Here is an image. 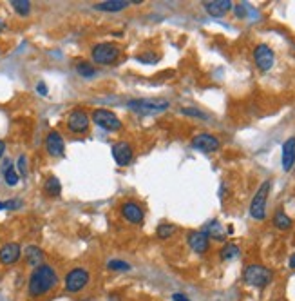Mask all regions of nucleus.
<instances>
[{"mask_svg": "<svg viewBox=\"0 0 295 301\" xmlns=\"http://www.w3.org/2000/svg\"><path fill=\"white\" fill-rule=\"evenodd\" d=\"M44 191H46L47 196H60L62 193V183L56 176H49L44 183Z\"/></svg>", "mask_w": 295, "mask_h": 301, "instance_id": "nucleus-21", "label": "nucleus"}, {"mask_svg": "<svg viewBox=\"0 0 295 301\" xmlns=\"http://www.w3.org/2000/svg\"><path fill=\"white\" fill-rule=\"evenodd\" d=\"M20 256H22V247L15 241H9L0 247V263L2 265H13L18 261Z\"/></svg>", "mask_w": 295, "mask_h": 301, "instance_id": "nucleus-12", "label": "nucleus"}, {"mask_svg": "<svg viewBox=\"0 0 295 301\" xmlns=\"http://www.w3.org/2000/svg\"><path fill=\"white\" fill-rule=\"evenodd\" d=\"M58 285V274L56 270L47 263H42L40 267L33 269L29 276V283H27V292L31 297H42L47 292Z\"/></svg>", "mask_w": 295, "mask_h": 301, "instance_id": "nucleus-1", "label": "nucleus"}, {"mask_svg": "<svg viewBox=\"0 0 295 301\" xmlns=\"http://www.w3.org/2000/svg\"><path fill=\"white\" fill-rule=\"evenodd\" d=\"M76 71H78V74H80V77H84V78H92L96 74L94 66H92V64H89V62H80L76 66Z\"/></svg>", "mask_w": 295, "mask_h": 301, "instance_id": "nucleus-26", "label": "nucleus"}, {"mask_svg": "<svg viewBox=\"0 0 295 301\" xmlns=\"http://www.w3.org/2000/svg\"><path fill=\"white\" fill-rule=\"evenodd\" d=\"M243 278L248 285L255 287V289H265L266 285H270L273 279V272L270 269H266L265 265H257L252 263L245 269L243 272Z\"/></svg>", "mask_w": 295, "mask_h": 301, "instance_id": "nucleus-2", "label": "nucleus"}, {"mask_svg": "<svg viewBox=\"0 0 295 301\" xmlns=\"http://www.w3.org/2000/svg\"><path fill=\"white\" fill-rule=\"evenodd\" d=\"M273 225H276L279 231H288L291 227V220L284 211H277L276 216H273Z\"/></svg>", "mask_w": 295, "mask_h": 301, "instance_id": "nucleus-22", "label": "nucleus"}, {"mask_svg": "<svg viewBox=\"0 0 295 301\" xmlns=\"http://www.w3.org/2000/svg\"><path fill=\"white\" fill-rule=\"evenodd\" d=\"M120 57V49L114 44H98V46L92 47L91 58L92 62L100 64V66H109V64H114Z\"/></svg>", "mask_w": 295, "mask_h": 301, "instance_id": "nucleus-6", "label": "nucleus"}, {"mask_svg": "<svg viewBox=\"0 0 295 301\" xmlns=\"http://www.w3.org/2000/svg\"><path fill=\"white\" fill-rule=\"evenodd\" d=\"M107 269L109 270H130V265L127 261H122V259H111V261L107 263Z\"/></svg>", "mask_w": 295, "mask_h": 301, "instance_id": "nucleus-28", "label": "nucleus"}, {"mask_svg": "<svg viewBox=\"0 0 295 301\" xmlns=\"http://www.w3.org/2000/svg\"><path fill=\"white\" fill-rule=\"evenodd\" d=\"M4 150H6V142L4 140H0V158L4 156Z\"/></svg>", "mask_w": 295, "mask_h": 301, "instance_id": "nucleus-34", "label": "nucleus"}, {"mask_svg": "<svg viewBox=\"0 0 295 301\" xmlns=\"http://www.w3.org/2000/svg\"><path fill=\"white\" fill-rule=\"evenodd\" d=\"M203 6L210 16H223L234 8L232 0H208V2H203Z\"/></svg>", "mask_w": 295, "mask_h": 301, "instance_id": "nucleus-16", "label": "nucleus"}, {"mask_svg": "<svg viewBox=\"0 0 295 301\" xmlns=\"http://www.w3.org/2000/svg\"><path fill=\"white\" fill-rule=\"evenodd\" d=\"M288 265H290V269H295V252L290 256V261H288Z\"/></svg>", "mask_w": 295, "mask_h": 301, "instance_id": "nucleus-35", "label": "nucleus"}, {"mask_svg": "<svg viewBox=\"0 0 295 301\" xmlns=\"http://www.w3.org/2000/svg\"><path fill=\"white\" fill-rule=\"evenodd\" d=\"M181 112H183V115H188V116H195V118H207L205 112L198 111V109H181Z\"/></svg>", "mask_w": 295, "mask_h": 301, "instance_id": "nucleus-29", "label": "nucleus"}, {"mask_svg": "<svg viewBox=\"0 0 295 301\" xmlns=\"http://www.w3.org/2000/svg\"><path fill=\"white\" fill-rule=\"evenodd\" d=\"M89 122H91V118H89V115L85 111H82V109H74L73 112L69 115V118H67V127H69L71 133H85L89 129Z\"/></svg>", "mask_w": 295, "mask_h": 301, "instance_id": "nucleus-10", "label": "nucleus"}, {"mask_svg": "<svg viewBox=\"0 0 295 301\" xmlns=\"http://www.w3.org/2000/svg\"><path fill=\"white\" fill-rule=\"evenodd\" d=\"M36 89H38V93L44 95V97L47 95V87H46V84H44V82H40V84L36 85Z\"/></svg>", "mask_w": 295, "mask_h": 301, "instance_id": "nucleus-33", "label": "nucleus"}, {"mask_svg": "<svg viewBox=\"0 0 295 301\" xmlns=\"http://www.w3.org/2000/svg\"><path fill=\"white\" fill-rule=\"evenodd\" d=\"M4 29H6V24H4V20L0 18V31H4Z\"/></svg>", "mask_w": 295, "mask_h": 301, "instance_id": "nucleus-36", "label": "nucleus"}, {"mask_svg": "<svg viewBox=\"0 0 295 301\" xmlns=\"http://www.w3.org/2000/svg\"><path fill=\"white\" fill-rule=\"evenodd\" d=\"M174 232H176V227H174V225H170V223H161L160 227H158L156 234H158V238L167 239V238H170V236H174Z\"/></svg>", "mask_w": 295, "mask_h": 301, "instance_id": "nucleus-27", "label": "nucleus"}, {"mask_svg": "<svg viewBox=\"0 0 295 301\" xmlns=\"http://www.w3.org/2000/svg\"><path fill=\"white\" fill-rule=\"evenodd\" d=\"M2 209H6V207H4V203H2V201H0V211H2Z\"/></svg>", "mask_w": 295, "mask_h": 301, "instance_id": "nucleus-37", "label": "nucleus"}, {"mask_svg": "<svg viewBox=\"0 0 295 301\" xmlns=\"http://www.w3.org/2000/svg\"><path fill=\"white\" fill-rule=\"evenodd\" d=\"M46 149L51 156H62L65 150V143L64 138L58 131H51L46 138Z\"/></svg>", "mask_w": 295, "mask_h": 301, "instance_id": "nucleus-15", "label": "nucleus"}, {"mask_svg": "<svg viewBox=\"0 0 295 301\" xmlns=\"http://www.w3.org/2000/svg\"><path fill=\"white\" fill-rule=\"evenodd\" d=\"M24 258H26L27 265L31 267H40L44 263V251L36 245H29V247L24 251Z\"/></svg>", "mask_w": 295, "mask_h": 301, "instance_id": "nucleus-18", "label": "nucleus"}, {"mask_svg": "<svg viewBox=\"0 0 295 301\" xmlns=\"http://www.w3.org/2000/svg\"><path fill=\"white\" fill-rule=\"evenodd\" d=\"M138 60L140 62H145V64H154L158 60V57H154V54H140Z\"/></svg>", "mask_w": 295, "mask_h": 301, "instance_id": "nucleus-31", "label": "nucleus"}, {"mask_svg": "<svg viewBox=\"0 0 295 301\" xmlns=\"http://www.w3.org/2000/svg\"><path fill=\"white\" fill-rule=\"evenodd\" d=\"M4 180H6V183L8 185H11V187H15L16 183H18V173L15 171V167L11 165V163L8 162V165H6V169H4Z\"/></svg>", "mask_w": 295, "mask_h": 301, "instance_id": "nucleus-24", "label": "nucleus"}, {"mask_svg": "<svg viewBox=\"0 0 295 301\" xmlns=\"http://www.w3.org/2000/svg\"><path fill=\"white\" fill-rule=\"evenodd\" d=\"M132 156H134V153H132V147L129 142H116L112 145V158L120 167L129 165L132 162Z\"/></svg>", "mask_w": 295, "mask_h": 301, "instance_id": "nucleus-11", "label": "nucleus"}, {"mask_svg": "<svg viewBox=\"0 0 295 301\" xmlns=\"http://www.w3.org/2000/svg\"><path fill=\"white\" fill-rule=\"evenodd\" d=\"M89 281H91L89 270L82 269V267H76V269L69 270V272L65 274L64 285H65V290H67V292L76 294V292H82V290L89 285Z\"/></svg>", "mask_w": 295, "mask_h": 301, "instance_id": "nucleus-5", "label": "nucleus"}, {"mask_svg": "<svg viewBox=\"0 0 295 301\" xmlns=\"http://www.w3.org/2000/svg\"><path fill=\"white\" fill-rule=\"evenodd\" d=\"M253 60H255V66L261 71H270L273 67V62H276V54L266 44H259L253 49Z\"/></svg>", "mask_w": 295, "mask_h": 301, "instance_id": "nucleus-8", "label": "nucleus"}, {"mask_svg": "<svg viewBox=\"0 0 295 301\" xmlns=\"http://www.w3.org/2000/svg\"><path fill=\"white\" fill-rule=\"evenodd\" d=\"M11 6L18 15L27 16L31 11V2L29 0H11Z\"/></svg>", "mask_w": 295, "mask_h": 301, "instance_id": "nucleus-25", "label": "nucleus"}, {"mask_svg": "<svg viewBox=\"0 0 295 301\" xmlns=\"http://www.w3.org/2000/svg\"><path fill=\"white\" fill-rule=\"evenodd\" d=\"M192 147L198 150H203V153H214L221 147V142L210 133H201V135H195L192 138Z\"/></svg>", "mask_w": 295, "mask_h": 301, "instance_id": "nucleus-9", "label": "nucleus"}, {"mask_svg": "<svg viewBox=\"0 0 295 301\" xmlns=\"http://www.w3.org/2000/svg\"><path fill=\"white\" fill-rule=\"evenodd\" d=\"M122 216L125 218L129 223L140 225L143 221V209L136 201H125L122 205Z\"/></svg>", "mask_w": 295, "mask_h": 301, "instance_id": "nucleus-14", "label": "nucleus"}, {"mask_svg": "<svg viewBox=\"0 0 295 301\" xmlns=\"http://www.w3.org/2000/svg\"><path fill=\"white\" fill-rule=\"evenodd\" d=\"M130 2L127 0H107V2H100V4H96L94 9L98 11H107V13H116V11H122L129 6Z\"/></svg>", "mask_w": 295, "mask_h": 301, "instance_id": "nucleus-19", "label": "nucleus"}, {"mask_svg": "<svg viewBox=\"0 0 295 301\" xmlns=\"http://www.w3.org/2000/svg\"><path fill=\"white\" fill-rule=\"evenodd\" d=\"M18 171H20V174H22V176H26V174H27V158L24 155L18 158Z\"/></svg>", "mask_w": 295, "mask_h": 301, "instance_id": "nucleus-30", "label": "nucleus"}, {"mask_svg": "<svg viewBox=\"0 0 295 301\" xmlns=\"http://www.w3.org/2000/svg\"><path fill=\"white\" fill-rule=\"evenodd\" d=\"M205 232L208 234V238H214V239H219V241H223V239L226 238V232L223 231L221 223H219L218 220H212L210 223L205 227Z\"/></svg>", "mask_w": 295, "mask_h": 301, "instance_id": "nucleus-20", "label": "nucleus"}, {"mask_svg": "<svg viewBox=\"0 0 295 301\" xmlns=\"http://www.w3.org/2000/svg\"><path fill=\"white\" fill-rule=\"evenodd\" d=\"M239 247L235 243H226L225 247L221 249V252H219V256H221L223 261H230V259H235L239 256Z\"/></svg>", "mask_w": 295, "mask_h": 301, "instance_id": "nucleus-23", "label": "nucleus"}, {"mask_svg": "<svg viewBox=\"0 0 295 301\" xmlns=\"http://www.w3.org/2000/svg\"><path fill=\"white\" fill-rule=\"evenodd\" d=\"M170 107V104L163 98H142V100H130L129 109L138 115H158Z\"/></svg>", "mask_w": 295, "mask_h": 301, "instance_id": "nucleus-3", "label": "nucleus"}, {"mask_svg": "<svg viewBox=\"0 0 295 301\" xmlns=\"http://www.w3.org/2000/svg\"><path fill=\"white\" fill-rule=\"evenodd\" d=\"M172 299H174V301H190L187 296H183V294H180V292L172 294Z\"/></svg>", "mask_w": 295, "mask_h": 301, "instance_id": "nucleus-32", "label": "nucleus"}, {"mask_svg": "<svg viewBox=\"0 0 295 301\" xmlns=\"http://www.w3.org/2000/svg\"><path fill=\"white\" fill-rule=\"evenodd\" d=\"M91 120L98 127L105 129V131H120L122 129V120L114 115L112 111L107 109H94L91 115Z\"/></svg>", "mask_w": 295, "mask_h": 301, "instance_id": "nucleus-7", "label": "nucleus"}, {"mask_svg": "<svg viewBox=\"0 0 295 301\" xmlns=\"http://www.w3.org/2000/svg\"><path fill=\"white\" fill-rule=\"evenodd\" d=\"M295 163V138H288L283 143V169L284 171H291Z\"/></svg>", "mask_w": 295, "mask_h": 301, "instance_id": "nucleus-17", "label": "nucleus"}, {"mask_svg": "<svg viewBox=\"0 0 295 301\" xmlns=\"http://www.w3.org/2000/svg\"><path fill=\"white\" fill-rule=\"evenodd\" d=\"M188 245L194 252L198 254H205L208 251V243H210V238L205 231H194L188 234Z\"/></svg>", "mask_w": 295, "mask_h": 301, "instance_id": "nucleus-13", "label": "nucleus"}, {"mask_svg": "<svg viewBox=\"0 0 295 301\" xmlns=\"http://www.w3.org/2000/svg\"><path fill=\"white\" fill-rule=\"evenodd\" d=\"M272 189V182L266 180L263 182V185L257 189L255 196H253L252 203H250V216L253 220H265L266 218V200H268V193Z\"/></svg>", "mask_w": 295, "mask_h": 301, "instance_id": "nucleus-4", "label": "nucleus"}]
</instances>
